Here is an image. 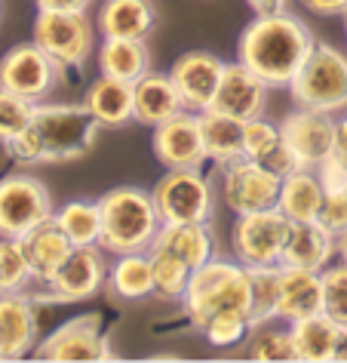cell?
<instances>
[{
	"label": "cell",
	"mask_w": 347,
	"mask_h": 363,
	"mask_svg": "<svg viewBox=\"0 0 347 363\" xmlns=\"http://www.w3.org/2000/svg\"><path fill=\"white\" fill-rule=\"evenodd\" d=\"M317 40L310 28L286 10L264 13L246 25L237 43V56L246 68H252L268 86H289Z\"/></svg>",
	"instance_id": "1"
},
{
	"label": "cell",
	"mask_w": 347,
	"mask_h": 363,
	"mask_svg": "<svg viewBox=\"0 0 347 363\" xmlns=\"http://www.w3.org/2000/svg\"><path fill=\"white\" fill-rule=\"evenodd\" d=\"M98 121L86 105H43L38 102L34 117L6 151L22 163H68L93 151Z\"/></svg>",
	"instance_id": "2"
},
{
	"label": "cell",
	"mask_w": 347,
	"mask_h": 363,
	"mask_svg": "<svg viewBox=\"0 0 347 363\" xmlns=\"http://www.w3.org/2000/svg\"><path fill=\"white\" fill-rule=\"evenodd\" d=\"M102 210V240L98 247L114 256L123 252H148L163 228L157 203L142 188H114L98 197Z\"/></svg>",
	"instance_id": "3"
},
{
	"label": "cell",
	"mask_w": 347,
	"mask_h": 363,
	"mask_svg": "<svg viewBox=\"0 0 347 363\" xmlns=\"http://www.w3.org/2000/svg\"><path fill=\"white\" fill-rule=\"evenodd\" d=\"M181 302H185V311L197 330L215 314L249 317V305H252L249 268L243 262H227V259L212 256L206 265L194 268L188 293Z\"/></svg>",
	"instance_id": "4"
},
{
	"label": "cell",
	"mask_w": 347,
	"mask_h": 363,
	"mask_svg": "<svg viewBox=\"0 0 347 363\" xmlns=\"http://www.w3.org/2000/svg\"><path fill=\"white\" fill-rule=\"evenodd\" d=\"M292 102L314 111H344L347 108V56L329 43H317L295 80L289 84Z\"/></svg>",
	"instance_id": "5"
},
{
	"label": "cell",
	"mask_w": 347,
	"mask_h": 363,
	"mask_svg": "<svg viewBox=\"0 0 347 363\" xmlns=\"http://www.w3.org/2000/svg\"><path fill=\"white\" fill-rule=\"evenodd\" d=\"M31 40L59 68H84L96 50V25L89 22L86 13L38 10Z\"/></svg>",
	"instance_id": "6"
},
{
	"label": "cell",
	"mask_w": 347,
	"mask_h": 363,
	"mask_svg": "<svg viewBox=\"0 0 347 363\" xmlns=\"http://www.w3.org/2000/svg\"><path fill=\"white\" fill-rule=\"evenodd\" d=\"M289 228H292V219L280 206L237 216V222L231 228V247H234L237 262H243L246 268L280 265Z\"/></svg>",
	"instance_id": "7"
},
{
	"label": "cell",
	"mask_w": 347,
	"mask_h": 363,
	"mask_svg": "<svg viewBox=\"0 0 347 363\" xmlns=\"http://www.w3.org/2000/svg\"><path fill=\"white\" fill-rule=\"evenodd\" d=\"M151 197L163 225L209 222L215 206L212 185L200 169H166V176L151 188Z\"/></svg>",
	"instance_id": "8"
},
{
	"label": "cell",
	"mask_w": 347,
	"mask_h": 363,
	"mask_svg": "<svg viewBox=\"0 0 347 363\" xmlns=\"http://www.w3.org/2000/svg\"><path fill=\"white\" fill-rule=\"evenodd\" d=\"M283 176L252 157H237L222 163V203L234 216L271 210L280 203Z\"/></svg>",
	"instance_id": "9"
},
{
	"label": "cell",
	"mask_w": 347,
	"mask_h": 363,
	"mask_svg": "<svg viewBox=\"0 0 347 363\" xmlns=\"http://www.w3.org/2000/svg\"><path fill=\"white\" fill-rule=\"evenodd\" d=\"M52 216V197L43 182L25 172L0 179V238H22Z\"/></svg>",
	"instance_id": "10"
},
{
	"label": "cell",
	"mask_w": 347,
	"mask_h": 363,
	"mask_svg": "<svg viewBox=\"0 0 347 363\" xmlns=\"http://www.w3.org/2000/svg\"><path fill=\"white\" fill-rule=\"evenodd\" d=\"M40 360H114V351L108 348L102 335V317L98 314H80L74 320L62 323L56 333L47 335L38 348H34Z\"/></svg>",
	"instance_id": "11"
},
{
	"label": "cell",
	"mask_w": 347,
	"mask_h": 363,
	"mask_svg": "<svg viewBox=\"0 0 347 363\" xmlns=\"http://www.w3.org/2000/svg\"><path fill=\"white\" fill-rule=\"evenodd\" d=\"M59 77V65L43 52L38 43H19L0 59V86L19 93L31 102H40L52 93Z\"/></svg>",
	"instance_id": "12"
},
{
	"label": "cell",
	"mask_w": 347,
	"mask_h": 363,
	"mask_svg": "<svg viewBox=\"0 0 347 363\" xmlns=\"http://www.w3.org/2000/svg\"><path fill=\"white\" fill-rule=\"evenodd\" d=\"M283 142L295 154L301 167L314 169L323 160L335 154V121L326 111H314V108H298L280 123Z\"/></svg>",
	"instance_id": "13"
},
{
	"label": "cell",
	"mask_w": 347,
	"mask_h": 363,
	"mask_svg": "<svg viewBox=\"0 0 347 363\" xmlns=\"http://www.w3.org/2000/svg\"><path fill=\"white\" fill-rule=\"evenodd\" d=\"M224 62L212 56V52H203V50H194V52H185V56L176 59L172 65V80H176L178 93H181V102H185V111L190 114H203L212 108L215 102V93L222 86V77H224Z\"/></svg>",
	"instance_id": "14"
},
{
	"label": "cell",
	"mask_w": 347,
	"mask_h": 363,
	"mask_svg": "<svg viewBox=\"0 0 347 363\" xmlns=\"http://www.w3.org/2000/svg\"><path fill=\"white\" fill-rule=\"evenodd\" d=\"M154 157L166 169H200L206 163V145L200 133V117L181 111L166 123L154 126Z\"/></svg>",
	"instance_id": "15"
},
{
	"label": "cell",
	"mask_w": 347,
	"mask_h": 363,
	"mask_svg": "<svg viewBox=\"0 0 347 363\" xmlns=\"http://www.w3.org/2000/svg\"><path fill=\"white\" fill-rule=\"evenodd\" d=\"M108 268H105V256L98 250V243L93 247H74L68 252V259L52 271V277L47 280L52 296L65 298V302H80L98 293V286L105 284Z\"/></svg>",
	"instance_id": "16"
},
{
	"label": "cell",
	"mask_w": 347,
	"mask_h": 363,
	"mask_svg": "<svg viewBox=\"0 0 347 363\" xmlns=\"http://www.w3.org/2000/svg\"><path fill=\"white\" fill-rule=\"evenodd\" d=\"M268 84L255 74L252 68H246L243 62L224 68L222 86L215 93L212 108L222 111L227 117H237V121H255V117L264 114V105H268Z\"/></svg>",
	"instance_id": "17"
},
{
	"label": "cell",
	"mask_w": 347,
	"mask_h": 363,
	"mask_svg": "<svg viewBox=\"0 0 347 363\" xmlns=\"http://www.w3.org/2000/svg\"><path fill=\"white\" fill-rule=\"evenodd\" d=\"M319 311H323V274L307 268L280 265V296H277L280 320L295 323Z\"/></svg>",
	"instance_id": "18"
},
{
	"label": "cell",
	"mask_w": 347,
	"mask_h": 363,
	"mask_svg": "<svg viewBox=\"0 0 347 363\" xmlns=\"http://www.w3.org/2000/svg\"><path fill=\"white\" fill-rule=\"evenodd\" d=\"M338 250V234H332L326 225L317 219L310 222H292L286 247H283L280 265L286 268H307V271H323L326 262Z\"/></svg>",
	"instance_id": "19"
},
{
	"label": "cell",
	"mask_w": 347,
	"mask_h": 363,
	"mask_svg": "<svg viewBox=\"0 0 347 363\" xmlns=\"http://www.w3.org/2000/svg\"><path fill=\"white\" fill-rule=\"evenodd\" d=\"M38 339V314L28 298L19 293L0 296V360H19L34 351Z\"/></svg>",
	"instance_id": "20"
},
{
	"label": "cell",
	"mask_w": 347,
	"mask_h": 363,
	"mask_svg": "<svg viewBox=\"0 0 347 363\" xmlns=\"http://www.w3.org/2000/svg\"><path fill=\"white\" fill-rule=\"evenodd\" d=\"M19 243L25 250V259H28V265H31V274L43 280V284H47L52 277V271L68 259V252L74 250V243L68 240V234L62 231V225L56 222V213H52L50 219H43L40 225H34L28 234H22Z\"/></svg>",
	"instance_id": "21"
},
{
	"label": "cell",
	"mask_w": 347,
	"mask_h": 363,
	"mask_svg": "<svg viewBox=\"0 0 347 363\" xmlns=\"http://www.w3.org/2000/svg\"><path fill=\"white\" fill-rule=\"evenodd\" d=\"M132 96H135V121L144 126H160L169 117L185 111V102H181V93L172 74L148 71L132 84Z\"/></svg>",
	"instance_id": "22"
},
{
	"label": "cell",
	"mask_w": 347,
	"mask_h": 363,
	"mask_svg": "<svg viewBox=\"0 0 347 363\" xmlns=\"http://www.w3.org/2000/svg\"><path fill=\"white\" fill-rule=\"evenodd\" d=\"M84 105L89 108V114L98 121V126L105 130H120L130 121H135V96H132V84L117 77H96L89 84Z\"/></svg>",
	"instance_id": "23"
},
{
	"label": "cell",
	"mask_w": 347,
	"mask_h": 363,
	"mask_svg": "<svg viewBox=\"0 0 347 363\" xmlns=\"http://www.w3.org/2000/svg\"><path fill=\"white\" fill-rule=\"evenodd\" d=\"M154 28H157V10L151 0H105L98 10L102 38L144 40Z\"/></svg>",
	"instance_id": "24"
},
{
	"label": "cell",
	"mask_w": 347,
	"mask_h": 363,
	"mask_svg": "<svg viewBox=\"0 0 347 363\" xmlns=\"http://www.w3.org/2000/svg\"><path fill=\"white\" fill-rule=\"evenodd\" d=\"M326 201V185L319 179V172L301 167L289 176H283L280 188V210L289 216L292 222H310L319 216V206Z\"/></svg>",
	"instance_id": "25"
},
{
	"label": "cell",
	"mask_w": 347,
	"mask_h": 363,
	"mask_svg": "<svg viewBox=\"0 0 347 363\" xmlns=\"http://www.w3.org/2000/svg\"><path fill=\"white\" fill-rule=\"evenodd\" d=\"M98 68L108 77L135 84L151 71V56L144 40H130V38H105L98 47Z\"/></svg>",
	"instance_id": "26"
},
{
	"label": "cell",
	"mask_w": 347,
	"mask_h": 363,
	"mask_svg": "<svg viewBox=\"0 0 347 363\" xmlns=\"http://www.w3.org/2000/svg\"><path fill=\"white\" fill-rule=\"evenodd\" d=\"M160 247L172 250L178 259H185L190 268L206 265L215 256V240L209 231V222H178V225H163L157 240Z\"/></svg>",
	"instance_id": "27"
},
{
	"label": "cell",
	"mask_w": 347,
	"mask_h": 363,
	"mask_svg": "<svg viewBox=\"0 0 347 363\" xmlns=\"http://www.w3.org/2000/svg\"><path fill=\"white\" fill-rule=\"evenodd\" d=\"M200 117V133H203V145H206V157L215 163H231L243 154V121L227 117L215 108L197 114Z\"/></svg>",
	"instance_id": "28"
},
{
	"label": "cell",
	"mask_w": 347,
	"mask_h": 363,
	"mask_svg": "<svg viewBox=\"0 0 347 363\" xmlns=\"http://www.w3.org/2000/svg\"><path fill=\"white\" fill-rule=\"evenodd\" d=\"M292 345H295L298 360H332V348L338 339V323L323 311L310 314L305 320L289 323Z\"/></svg>",
	"instance_id": "29"
},
{
	"label": "cell",
	"mask_w": 347,
	"mask_h": 363,
	"mask_svg": "<svg viewBox=\"0 0 347 363\" xmlns=\"http://www.w3.org/2000/svg\"><path fill=\"white\" fill-rule=\"evenodd\" d=\"M108 280H111L114 296L120 298H144L154 293V271H151V259L148 252H123L117 256V262L108 271Z\"/></svg>",
	"instance_id": "30"
},
{
	"label": "cell",
	"mask_w": 347,
	"mask_h": 363,
	"mask_svg": "<svg viewBox=\"0 0 347 363\" xmlns=\"http://www.w3.org/2000/svg\"><path fill=\"white\" fill-rule=\"evenodd\" d=\"M148 259H151V271H154V293L160 298H169V302L185 298L194 268H190L185 259H178L172 250L160 247V243H151Z\"/></svg>",
	"instance_id": "31"
},
{
	"label": "cell",
	"mask_w": 347,
	"mask_h": 363,
	"mask_svg": "<svg viewBox=\"0 0 347 363\" xmlns=\"http://www.w3.org/2000/svg\"><path fill=\"white\" fill-rule=\"evenodd\" d=\"M56 222L74 247H93L102 240V210L93 201H71L56 213Z\"/></svg>",
	"instance_id": "32"
},
{
	"label": "cell",
	"mask_w": 347,
	"mask_h": 363,
	"mask_svg": "<svg viewBox=\"0 0 347 363\" xmlns=\"http://www.w3.org/2000/svg\"><path fill=\"white\" fill-rule=\"evenodd\" d=\"M249 284H252V305H249V320L258 326L271 317H277V296H280V265H258L249 268Z\"/></svg>",
	"instance_id": "33"
},
{
	"label": "cell",
	"mask_w": 347,
	"mask_h": 363,
	"mask_svg": "<svg viewBox=\"0 0 347 363\" xmlns=\"http://www.w3.org/2000/svg\"><path fill=\"white\" fill-rule=\"evenodd\" d=\"M252 333H255L249 342L252 360H298L289 326L283 330V326H271V320H264L258 326H252Z\"/></svg>",
	"instance_id": "34"
},
{
	"label": "cell",
	"mask_w": 347,
	"mask_h": 363,
	"mask_svg": "<svg viewBox=\"0 0 347 363\" xmlns=\"http://www.w3.org/2000/svg\"><path fill=\"white\" fill-rule=\"evenodd\" d=\"M31 277L34 274H31L28 259H25L19 238H0V296L19 293Z\"/></svg>",
	"instance_id": "35"
},
{
	"label": "cell",
	"mask_w": 347,
	"mask_h": 363,
	"mask_svg": "<svg viewBox=\"0 0 347 363\" xmlns=\"http://www.w3.org/2000/svg\"><path fill=\"white\" fill-rule=\"evenodd\" d=\"M34 108H38V102L0 86V145H4V148L31 123Z\"/></svg>",
	"instance_id": "36"
},
{
	"label": "cell",
	"mask_w": 347,
	"mask_h": 363,
	"mask_svg": "<svg viewBox=\"0 0 347 363\" xmlns=\"http://www.w3.org/2000/svg\"><path fill=\"white\" fill-rule=\"evenodd\" d=\"M200 333L206 335V342L212 348H237L246 335H252V320L246 314H215L200 326Z\"/></svg>",
	"instance_id": "37"
},
{
	"label": "cell",
	"mask_w": 347,
	"mask_h": 363,
	"mask_svg": "<svg viewBox=\"0 0 347 363\" xmlns=\"http://www.w3.org/2000/svg\"><path fill=\"white\" fill-rule=\"evenodd\" d=\"M323 314L338 326H347V262L335 268H323Z\"/></svg>",
	"instance_id": "38"
},
{
	"label": "cell",
	"mask_w": 347,
	"mask_h": 363,
	"mask_svg": "<svg viewBox=\"0 0 347 363\" xmlns=\"http://www.w3.org/2000/svg\"><path fill=\"white\" fill-rule=\"evenodd\" d=\"M283 145V133L280 126L268 123L264 117H255V121H246L243 126V154L252 160H264L268 154H273Z\"/></svg>",
	"instance_id": "39"
},
{
	"label": "cell",
	"mask_w": 347,
	"mask_h": 363,
	"mask_svg": "<svg viewBox=\"0 0 347 363\" xmlns=\"http://www.w3.org/2000/svg\"><path fill=\"white\" fill-rule=\"evenodd\" d=\"M319 225H326L332 234L347 231V194L344 191H326V201L317 216Z\"/></svg>",
	"instance_id": "40"
},
{
	"label": "cell",
	"mask_w": 347,
	"mask_h": 363,
	"mask_svg": "<svg viewBox=\"0 0 347 363\" xmlns=\"http://www.w3.org/2000/svg\"><path fill=\"white\" fill-rule=\"evenodd\" d=\"M301 6L317 16H347V0H301Z\"/></svg>",
	"instance_id": "41"
},
{
	"label": "cell",
	"mask_w": 347,
	"mask_h": 363,
	"mask_svg": "<svg viewBox=\"0 0 347 363\" xmlns=\"http://www.w3.org/2000/svg\"><path fill=\"white\" fill-rule=\"evenodd\" d=\"M38 10H68V13H86L93 0H34Z\"/></svg>",
	"instance_id": "42"
},
{
	"label": "cell",
	"mask_w": 347,
	"mask_h": 363,
	"mask_svg": "<svg viewBox=\"0 0 347 363\" xmlns=\"http://www.w3.org/2000/svg\"><path fill=\"white\" fill-rule=\"evenodd\" d=\"M335 154L347 163V114L341 121H335Z\"/></svg>",
	"instance_id": "43"
},
{
	"label": "cell",
	"mask_w": 347,
	"mask_h": 363,
	"mask_svg": "<svg viewBox=\"0 0 347 363\" xmlns=\"http://www.w3.org/2000/svg\"><path fill=\"white\" fill-rule=\"evenodd\" d=\"M246 4L255 10V16H264V13H280L286 6V0H246Z\"/></svg>",
	"instance_id": "44"
},
{
	"label": "cell",
	"mask_w": 347,
	"mask_h": 363,
	"mask_svg": "<svg viewBox=\"0 0 347 363\" xmlns=\"http://www.w3.org/2000/svg\"><path fill=\"white\" fill-rule=\"evenodd\" d=\"M332 360H347V326H338V339L332 348Z\"/></svg>",
	"instance_id": "45"
},
{
	"label": "cell",
	"mask_w": 347,
	"mask_h": 363,
	"mask_svg": "<svg viewBox=\"0 0 347 363\" xmlns=\"http://www.w3.org/2000/svg\"><path fill=\"white\" fill-rule=\"evenodd\" d=\"M338 256H341V262H347V231L338 234Z\"/></svg>",
	"instance_id": "46"
},
{
	"label": "cell",
	"mask_w": 347,
	"mask_h": 363,
	"mask_svg": "<svg viewBox=\"0 0 347 363\" xmlns=\"http://www.w3.org/2000/svg\"><path fill=\"white\" fill-rule=\"evenodd\" d=\"M344 194H347V185H344Z\"/></svg>",
	"instance_id": "47"
}]
</instances>
